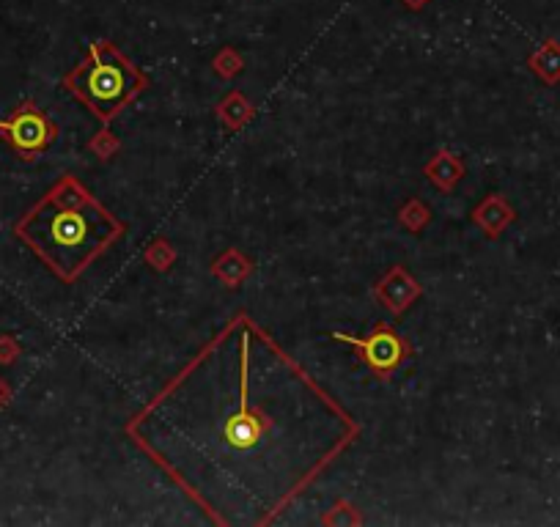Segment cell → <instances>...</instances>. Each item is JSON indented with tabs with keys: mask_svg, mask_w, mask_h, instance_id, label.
<instances>
[{
	"mask_svg": "<svg viewBox=\"0 0 560 527\" xmlns=\"http://www.w3.org/2000/svg\"><path fill=\"white\" fill-rule=\"evenodd\" d=\"M215 525H272L360 423L264 327L237 316L127 423Z\"/></svg>",
	"mask_w": 560,
	"mask_h": 527,
	"instance_id": "obj_1",
	"label": "cell"
},
{
	"mask_svg": "<svg viewBox=\"0 0 560 527\" xmlns=\"http://www.w3.org/2000/svg\"><path fill=\"white\" fill-rule=\"evenodd\" d=\"M124 231L119 217L75 176H61L14 226V234L64 283H75Z\"/></svg>",
	"mask_w": 560,
	"mask_h": 527,
	"instance_id": "obj_2",
	"label": "cell"
},
{
	"mask_svg": "<svg viewBox=\"0 0 560 527\" xmlns=\"http://www.w3.org/2000/svg\"><path fill=\"white\" fill-rule=\"evenodd\" d=\"M64 86L99 121H110L149 86V77L121 55L116 44L94 42L86 58L66 75Z\"/></svg>",
	"mask_w": 560,
	"mask_h": 527,
	"instance_id": "obj_3",
	"label": "cell"
},
{
	"mask_svg": "<svg viewBox=\"0 0 560 527\" xmlns=\"http://www.w3.org/2000/svg\"><path fill=\"white\" fill-rule=\"evenodd\" d=\"M0 132L25 160L47 149L55 138V127L33 102H22L9 121H0Z\"/></svg>",
	"mask_w": 560,
	"mask_h": 527,
	"instance_id": "obj_4",
	"label": "cell"
},
{
	"mask_svg": "<svg viewBox=\"0 0 560 527\" xmlns=\"http://www.w3.org/2000/svg\"><path fill=\"white\" fill-rule=\"evenodd\" d=\"M338 338L355 346L357 352H360V360H363L374 374H379V377L393 374V371L401 366V360L407 357V344L401 341L399 333H396L393 327H385V324H379L377 330L368 333V338H363V341L344 338V335H338Z\"/></svg>",
	"mask_w": 560,
	"mask_h": 527,
	"instance_id": "obj_5",
	"label": "cell"
}]
</instances>
